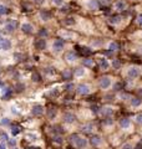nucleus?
I'll return each mask as SVG.
<instances>
[{
  "label": "nucleus",
  "instance_id": "b1692460",
  "mask_svg": "<svg viewBox=\"0 0 142 149\" xmlns=\"http://www.w3.org/2000/svg\"><path fill=\"white\" fill-rule=\"evenodd\" d=\"M34 46H35V49H36V50H39V51L45 50V49H46V46H47L46 39H41V37H39L37 40H35Z\"/></svg>",
  "mask_w": 142,
  "mask_h": 149
},
{
  "label": "nucleus",
  "instance_id": "4d7b16f0",
  "mask_svg": "<svg viewBox=\"0 0 142 149\" xmlns=\"http://www.w3.org/2000/svg\"><path fill=\"white\" fill-rule=\"evenodd\" d=\"M141 70H142V67H141Z\"/></svg>",
  "mask_w": 142,
  "mask_h": 149
},
{
  "label": "nucleus",
  "instance_id": "6ab92c4d",
  "mask_svg": "<svg viewBox=\"0 0 142 149\" xmlns=\"http://www.w3.org/2000/svg\"><path fill=\"white\" fill-rule=\"evenodd\" d=\"M30 112H31L32 117H41V116L45 113V108H44V106H41V104H34Z\"/></svg>",
  "mask_w": 142,
  "mask_h": 149
},
{
  "label": "nucleus",
  "instance_id": "393cba45",
  "mask_svg": "<svg viewBox=\"0 0 142 149\" xmlns=\"http://www.w3.org/2000/svg\"><path fill=\"white\" fill-rule=\"evenodd\" d=\"M74 77V73H72V70H69V68H65L63 70V72H61V78H63L64 81H71Z\"/></svg>",
  "mask_w": 142,
  "mask_h": 149
},
{
  "label": "nucleus",
  "instance_id": "13d9d810",
  "mask_svg": "<svg viewBox=\"0 0 142 149\" xmlns=\"http://www.w3.org/2000/svg\"><path fill=\"white\" fill-rule=\"evenodd\" d=\"M76 1H77V0H76Z\"/></svg>",
  "mask_w": 142,
  "mask_h": 149
},
{
  "label": "nucleus",
  "instance_id": "6e6d98bb",
  "mask_svg": "<svg viewBox=\"0 0 142 149\" xmlns=\"http://www.w3.org/2000/svg\"><path fill=\"white\" fill-rule=\"evenodd\" d=\"M141 40H142V30H141Z\"/></svg>",
  "mask_w": 142,
  "mask_h": 149
},
{
  "label": "nucleus",
  "instance_id": "0eeeda50",
  "mask_svg": "<svg viewBox=\"0 0 142 149\" xmlns=\"http://www.w3.org/2000/svg\"><path fill=\"white\" fill-rule=\"evenodd\" d=\"M75 92H76V95L80 96V97H87V96H90V95H92L93 88H92V86L90 85V83L80 82L79 85H76Z\"/></svg>",
  "mask_w": 142,
  "mask_h": 149
},
{
  "label": "nucleus",
  "instance_id": "412c9836",
  "mask_svg": "<svg viewBox=\"0 0 142 149\" xmlns=\"http://www.w3.org/2000/svg\"><path fill=\"white\" fill-rule=\"evenodd\" d=\"M39 17L41 21L44 22H47L51 20V17H53V14H51L50 10H47V9H41V10H39Z\"/></svg>",
  "mask_w": 142,
  "mask_h": 149
},
{
  "label": "nucleus",
  "instance_id": "a18cd8bd",
  "mask_svg": "<svg viewBox=\"0 0 142 149\" xmlns=\"http://www.w3.org/2000/svg\"><path fill=\"white\" fill-rule=\"evenodd\" d=\"M24 90H25V85H22V83H18V85L15 86V91L16 92H22Z\"/></svg>",
  "mask_w": 142,
  "mask_h": 149
},
{
  "label": "nucleus",
  "instance_id": "8fccbe9b",
  "mask_svg": "<svg viewBox=\"0 0 142 149\" xmlns=\"http://www.w3.org/2000/svg\"><path fill=\"white\" fill-rule=\"evenodd\" d=\"M137 93H138V97H141V98H142V87H138V88H137Z\"/></svg>",
  "mask_w": 142,
  "mask_h": 149
},
{
  "label": "nucleus",
  "instance_id": "5fc2aeb1",
  "mask_svg": "<svg viewBox=\"0 0 142 149\" xmlns=\"http://www.w3.org/2000/svg\"><path fill=\"white\" fill-rule=\"evenodd\" d=\"M4 87H5V85H4V82L0 81V88H4Z\"/></svg>",
  "mask_w": 142,
  "mask_h": 149
},
{
  "label": "nucleus",
  "instance_id": "7ed1b4c3",
  "mask_svg": "<svg viewBox=\"0 0 142 149\" xmlns=\"http://www.w3.org/2000/svg\"><path fill=\"white\" fill-rule=\"evenodd\" d=\"M70 143L71 146L76 149H84L89 146V139L86 137H84L82 134H79V133H74L70 136Z\"/></svg>",
  "mask_w": 142,
  "mask_h": 149
},
{
  "label": "nucleus",
  "instance_id": "49530a36",
  "mask_svg": "<svg viewBox=\"0 0 142 149\" xmlns=\"http://www.w3.org/2000/svg\"><path fill=\"white\" fill-rule=\"evenodd\" d=\"M121 149H134V146H132L131 143H129V142H127V143H125L124 146L121 147Z\"/></svg>",
  "mask_w": 142,
  "mask_h": 149
},
{
  "label": "nucleus",
  "instance_id": "f8f14e48",
  "mask_svg": "<svg viewBox=\"0 0 142 149\" xmlns=\"http://www.w3.org/2000/svg\"><path fill=\"white\" fill-rule=\"evenodd\" d=\"M124 20H125V17L122 14H115V15H112L107 19V24L113 27H117L118 25H121L124 22Z\"/></svg>",
  "mask_w": 142,
  "mask_h": 149
},
{
  "label": "nucleus",
  "instance_id": "58836bf2",
  "mask_svg": "<svg viewBox=\"0 0 142 149\" xmlns=\"http://www.w3.org/2000/svg\"><path fill=\"white\" fill-rule=\"evenodd\" d=\"M111 66H112V68H120V66H121L120 60H118V58H113L111 61Z\"/></svg>",
  "mask_w": 142,
  "mask_h": 149
},
{
  "label": "nucleus",
  "instance_id": "de8ad7c7",
  "mask_svg": "<svg viewBox=\"0 0 142 149\" xmlns=\"http://www.w3.org/2000/svg\"><path fill=\"white\" fill-rule=\"evenodd\" d=\"M8 144H9V147H15L16 146V141H15V139H9Z\"/></svg>",
  "mask_w": 142,
  "mask_h": 149
},
{
  "label": "nucleus",
  "instance_id": "4c0bfd02",
  "mask_svg": "<svg viewBox=\"0 0 142 149\" xmlns=\"http://www.w3.org/2000/svg\"><path fill=\"white\" fill-rule=\"evenodd\" d=\"M20 132H21L20 127H18V125H11V134L13 136H18Z\"/></svg>",
  "mask_w": 142,
  "mask_h": 149
},
{
  "label": "nucleus",
  "instance_id": "4468645a",
  "mask_svg": "<svg viewBox=\"0 0 142 149\" xmlns=\"http://www.w3.org/2000/svg\"><path fill=\"white\" fill-rule=\"evenodd\" d=\"M72 73H74V77L75 78H84L85 76H87L89 73V68L85 67V66H76L72 70Z\"/></svg>",
  "mask_w": 142,
  "mask_h": 149
},
{
  "label": "nucleus",
  "instance_id": "f704fd0d",
  "mask_svg": "<svg viewBox=\"0 0 142 149\" xmlns=\"http://www.w3.org/2000/svg\"><path fill=\"white\" fill-rule=\"evenodd\" d=\"M8 14H10V9H9L6 5L0 3V16H5Z\"/></svg>",
  "mask_w": 142,
  "mask_h": 149
},
{
  "label": "nucleus",
  "instance_id": "20e7f679",
  "mask_svg": "<svg viewBox=\"0 0 142 149\" xmlns=\"http://www.w3.org/2000/svg\"><path fill=\"white\" fill-rule=\"evenodd\" d=\"M113 82H115V80H113L112 76H110V74H102V76L98 77V80H97V86L101 91L107 92V91L112 90Z\"/></svg>",
  "mask_w": 142,
  "mask_h": 149
},
{
  "label": "nucleus",
  "instance_id": "7c9ffc66",
  "mask_svg": "<svg viewBox=\"0 0 142 149\" xmlns=\"http://www.w3.org/2000/svg\"><path fill=\"white\" fill-rule=\"evenodd\" d=\"M76 17L75 16H66L65 19H64V24L66 25V26H74L75 24H76Z\"/></svg>",
  "mask_w": 142,
  "mask_h": 149
},
{
  "label": "nucleus",
  "instance_id": "603ef678",
  "mask_svg": "<svg viewBox=\"0 0 142 149\" xmlns=\"http://www.w3.org/2000/svg\"><path fill=\"white\" fill-rule=\"evenodd\" d=\"M134 149H142V143L137 144V147H134Z\"/></svg>",
  "mask_w": 142,
  "mask_h": 149
},
{
  "label": "nucleus",
  "instance_id": "37998d69",
  "mask_svg": "<svg viewBox=\"0 0 142 149\" xmlns=\"http://www.w3.org/2000/svg\"><path fill=\"white\" fill-rule=\"evenodd\" d=\"M31 78H32V81H34V82H40V80H41L39 72H34V73H32Z\"/></svg>",
  "mask_w": 142,
  "mask_h": 149
},
{
  "label": "nucleus",
  "instance_id": "f3484780",
  "mask_svg": "<svg viewBox=\"0 0 142 149\" xmlns=\"http://www.w3.org/2000/svg\"><path fill=\"white\" fill-rule=\"evenodd\" d=\"M20 30H21V32H24L25 35H32V34H34V31H35L34 25H32L31 22H29V21L22 22V24L20 25Z\"/></svg>",
  "mask_w": 142,
  "mask_h": 149
},
{
  "label": "nucleus",
  "instance_id": "6e6552de",
  "mask_svg": "<svg viewBox=\"0 0 142 149\" xmlns=\"http://www.w3.org/2000/svg\"><path fill=\"white\" fill-rule=\"evenodd\" d=\"M65 47H66V41L63 40L61 37H58V39L53 40V42H51V51L55 55L63 54L65 51Z\"/></svg>",
  "mask_w": 142,
  "mask_h": 149
},
{
  "label": "nucleus",
  "instance_id": "1a4fd4ad",
  "mask_svg": "<svg viewBox=\"0 0 142 149\" xmlns=\"http://www.w3.org/2000/svg\"><path fill=\"white\" fill-rule=\"evenodd\" d=\"M115 113H116V107L112 106V104H105L103 107H101V108L98 109V114H100L102 118L113 117Z\"/></svg>",
  "mask_w": 142,
  "mask_h": 149
},
{
  "label": "nucleus",
  "instance_id": "2eb2a0df",
  "mask_svg": "<svg viewBox=\"0 0 142 149\" xmlns=\"http://www.w3.org/2000/svg\"><path fill=\"white\" fill-rule=\"evenodd\" d=\"M129 106L132 109H138L142 107V98L138 96H132L129 100Z\"/></svg>",
  "mask_w": 142,
  "mask_h": 149
},
{
  "label": "nucleus",
  "instance_id": "e433bc0d",
  "mask_svg": "<svg viewBox=\"0 0 142 149\" xmlns=\"http://www.w3.org/2000/svg\"><path fill=\"white\" fill-rule=\"evenodd\" d=\"M98 3H100V5L102 8H107V6H111V4L113 0H97Z\"/></svg>",
  "mask_w": 142,
  "mask_h": 149
},
{
  "label": "nucleus",
  "instance_id": "bb28decb",
  "mask_svg": "<svg viewBox=\"0 0 142 149\" xmlns=\"http://www.w3.org/2000/svg\"><path fill=\"white\" fill-rule=\"evenodd\" d=\"M113 125H115V120H113L112 117L102 118V127H103V128L110 129V128H113Z\"/></svg>",
  "mask_w": 142,
  "mask_h": 149
},
{
  "label": "nucleus",
  "instance_id": "a878e982",
  "mask_svg": "<svg viewBox=\"0 0 142 149\" xmlns=\"http://www.w3.org/2000/svg\"><path fill=\"white\" fill-rule=\"evenodd\" d=\"M11 47V42L10 40L6 39V37H0V49L4 51H8Z\"/></svg>",
  "mask_w": 142,
  "mask_h": 149
},
{
  "label": "nucleus",
  "instance_id": "c03bdc74",
  "mask_svg": "<svg viewBox=\"0 0 142 149\" xmlns=\"http://www.w3.org/2000/svg\"><path fill=\"white\" fill-rule=\"evenodd\" d=\"M44 72L46 74H55V68L54 67H45Z\"/></svg>",
  "mask_w": 142,
  "mask_h": 149
},
{
  "label": "nucleus",
  "instance_id": "423d86ee",
  "mask_svg": "<svg viewBox=\"0 0 142 149\" xmlns=\"http://www.w3.org/2000/svg\"><path fill=\"white\" fill-rule=\"evenodd\" d=\"M95 62L97 63L98 68H100L102 72H107L108 70L112 67L111 66V61L107 58L106 55H101V54L96 55V56H95Z\"/></svg>",
  "mask_w": 142,
  "mask_h": 149
},
{
  "label": "nucleus",
  "instance_id": "4be33fe9",
  "mask_svg": "<svg viewBox=\"0 0 142 149\" xmlns=\"http://www.w3.org/2000/svg\"><path fill=\"white\" fill-rule=\"evenodd\" d=\"M95 129H96V125H95L92 122H86L81 125V132L85 134H91L95 132Z\"/></svg>",
  "mask_w": 142,
  "mask_h": 149
},
{
  "label": "nucleus",
  "instance_id": "c9c22d12",
  "mask_svg": "<svg viewBox=\"0 0 142 149\" xmlns=\"http://www.w3.org/2000/svg\"><path fill=\"white\" fill-rule=\"evenodd\" d=\"M37 35H39V37H41V39H46V37L49 36V30L45 29V27H42V29H40L37 31Z\"/></svg>",
  "mask_w": 142,
  "mask_h": 149
},
{
  "label": "nucleus",
  "instance_id": "09e8293b",
  "mask_svg": "<svg viewBox=\"0 0 142 149\" xmlns=\"http://www.w3.org/2000/svg\"><path fill=\"white\" fill-rule=\"evenodd\" d=\"M30 1H31V3H34V4H39V5H41V4L44 3L45 0H30Z\"/></svg>",
  "mask_w": 142,
  "mask_h": 149
},
{
  "label": "nucleus",
  "instance_id": "c85d7f7f",
  "mask_svg": "<svg viewBox=\"0 0 142 149\" xmlns=\"http://www.w3.org/2000/svg\"><path fill=\"white\" fill-rule=\"evenodd\" d=\"M81 65L87 68H92L95 66V58H90V57L84 58V60H81Z\"/></svg>",
  "mask_w": 142,
  "mask_h": 149
},
{
  "label": "nucleus",
  "instance_id": "79ce46f5",
  "mask_svg": "<svg viewBox=\"0 0 142 149\" xmlns=\"http://www.w3.org/2000/svg\"><path fill=\"white\" fill-rule=\"evenodd\" d=\"M0 139H1V142H8L10 138H9V136L4 130H0Z\"/></svg>",
  "mask_w": 142,
  "mask_h": 149
},
{
  "label": "nucleus",
  "instance_id": "ddd939ff",
  "mask_svg": "<svg viewBox=\"0 0 142 149\" xmlns=\"http://www.w3.org/2000/svg\"><path fill=\"white\" fill-rule=\"evenodd\" d=\"M63 122L65 124H74L77 122V116L71 111H66L63 114Z\"/></svg>",
  "mask_w": 142,
  "mask_h": 149
},
{
  "label": "nucleus",
  "instance_id": "9d476101",
  "mask_svg": "<svg viewBox=\"0 0 142 149\" xmlns=\"http://www.w3.org/2000/svg\"><path fill=\"white\" fill-rule=\"evenodd\" d=\"M64 58H65V61L67 62L69 65H74V63H77L79 62V55L77 52L75 50H67L65 52L64 55Z\"/></svg>",
  "mask_w": 142,
  "mask_h": 149
},
{
  "label": "nucleus",
  "instance_id": "473e14b6",
  "mask_svg": "<svg viewBox=\"0 0 142 149\" xmlns=\"http://www.w3.org/2000/svg\"><path fill=\"white\" fill-rule=\"evenodd\" d=\"M75 88H76V85H75L74 82H71V81H67L65 83V86H64V90L66 92H74Z\"/></svg>",
  "mask_w": 142,
  "mask_h": 149
},
{
  "label": "nucleus",
  "instance_id": "2f4dec72",
  "mask_svg": "<svg viewBox=\"0 0 142 149\" xmlns=\"http://www.w3.org/2000/svg\"><path fill=\"white\" fill-rule=\"evenodd\" d=\"M66 1H67V0H51V4L58 9H63L66 5Z\"/></svg>",
  "mask_w": 142,
  "mask_h": 149
},
{
  "label": "nucleus",
  "instance_id": "9b49d317",
  "mask_svg": "<svg viewBox=\"0 0 142 149\" xmlns=\"http://www.w3.org/2000/svg\"><path fill=\"white\" fill-rule=\"evenodd\" d=\"M118 127H120L121 130H125V132H127V130H131L132 127H134V122H132V119L129 118V117H122L118 119Z\"/></svg>",
  "mask_w": 142,
  "mask_h": 149
},
{
  "label": "nucleus",
  "instance_id": "72a5a7b5",
  "mask_svg": "<svg viewBox=\"0 0 142 149\" xmlns=\"http://www.w3.org/2000/svg\"><path fill=\"white\" fill-rule=\"evenodd\" d=\"M132 119H134V120H132L134 123H136L137 125H141V127H142V112H138V113H136Z\"/></svg>",
  "mask_w": 142,
  "mask_h": 149
},
{
  "label": "nucleus",
  "instance_id": "ea45409f",
  "mask_svg": "<svg viewBox=\"0 0 142 149\" xmlns=\"http://www.w3.org/2000/svg\"><path fill=\"white\" fill-rule=\"evenodd\" d=\"M135 24L142 29V14H138V15L136 16V19H135Z\"/></svg>",
  "mask_w": 142,
  "mask_h": 149
},
{
  "label": "nucleus",
  "instance_id": "f257e3e1",
  "mask_svg": "<svg viewBox=\"0 0 142 149\" xmlns=\"http://www.w3.org/2000/svg\"><path fill=\"white\" fill-rule=\"evenodd\" d=\"M142 74V70L137 65H129L125 68H122V76H124L125 81L134 82L136 80H138Z\"/></svg>",
  "mask_w": 142,
  "mask_h": 149
},
{
  "label": "nucleus",
  "instance_id": "39448f33",
  "mask_svg": "<svg viewBox=\"0 0 142 149\" xmlns=\"http://www.w3.org/2000/svg\"><path fill=\"white\" fill-rule=\"evenodd\" d=\"M130 1L129 0H113L111 4V9L116 14H124L129 10Z\"/></svg>",
  "mask_w": 142,
  "mask_h": 149
},
{
  "label": "nucleus",
  "instance_id": "3c124183",
  "mask_svg": "<svg viewBox=\"0 0 142 149\" xmlns=\"http://www.w3.org/2000/svg\"><path fill=\"white\" fill-rule=\"evenodd\" d=\"M0 149H6V146H5V143L4 142L0 143Z\"/></svg>",
  "mask_w": 142,
  "mask_h": 149
},
{
  "label": "nucleus",
  "instance_id": "aec40b11",
  "mask_svg": "<svg viewBox=\"0 0 142 149\" xmlns=\"http://www.w3.org/2000/svg\"><path fill=\"white\" fill-rule=\"evenodd\" d=\"M59 35L60 37L63 40H74L75 37H77V34L76 32H74V31H70V30H63V31H60L59 32Z\"/></svg>",
  "mask_w": 142,
  "mask_h": 149
},
{
  "label": "nucleus",
  "instance_id": "5701e85b",
  "mask_svg": "<svg viewBox=\"0 0 142 149\" xmlns=\"http://www.w3.org/2000/svg\"><path fill=\"white\" fill-rule=\"evenodd\" d=\"M90 144L95 148L101 147L103 144V138L101 136H98V134H95V136H92L91 138H90Z\"/></svg>",
  "mask_w": 142,
  "mask_h": 149
},
{
  "label": "nucleus",
  "instance_id": "dca6fc26",
  "mask_svg": "<svg viewBox=\"0 0 142 149\" xmlns=\"http://www.w3.org/2000/svg\"><path fill=\"white\" fill-rule=\"evenodd\" d=\"M105 47H106V52L107 54H116L118 50H120V45H118L117 41H108V42L105 45Z\"/></svg>",
  "mask_w": 142,
  "mask_h": 149
},
{
  "label": "nucleus",
  "instance_id": "a19ab883",
  "mask_svg": "<svg viewBox=\"0 0 142 149\" xmlns=\"http://www.w3.org/2000/svg\"><path fill=\"white\" fill-rule=\"evenodd\" d=\"M0 124L3 125V127H9V125H11V122H10V119L9 118H3L1 120H0Z\"/></svg>",
  "mask_w": 142,
  "mask_h": 149
},
{
  "label": "nucleus",
  "instance_id": "a211bd4d",
  "mask_svg": "<svg viewBox=\"0 0 142 149\" xmlns=\"http://www.w3.org/2000/svg\"><path fill=\"white\" fill-rule=\"evenodd\" d=\"M18 29V21L16 20H8L6 24L4 25V30H5V32H8V34H11V32H14Z\"/></svg>",
  "mask_w": 142,
  "mask_h": 149
},
{
  "label": "nucleus",
  "instance_id": "864d4df0",
  "mask_svg": "<svg viewBox=\"0 0 142 149\" xmlns=\"http://www.w3.org/2000/svg\"><path fill=\"white\" fill-rule=\"evenodd\" d=\"M130 3H142V0H129Z\"/></svg>",
  "mask_w": 142,
  "mask_h": 149
},
{
  "label": "nucleus",
  "instance_id": "f03ea898",
  "mask_svg": "<svg viewBox=\"0 0 142 149\" xmlns=\"http://www.w3.org/2000/svg\"><path fill=\"white\" fill-rule=\"evenodd\" d=\"M77 3L81 5L84 10H86L91 14L100 13L102 9V6L100 5V3H98L97 0H77Z\"/></svg>",
  "mask_w": 142,
  "mask_h": 149
},
{
  "label": "nucleus",
  "instance_id": "c756f323",
  "mask_svg": "<svg viewBox=\"0 0 142 149\" xmlns=\"http://www.w3.org/2000/svg\"><path fill=\"white\" fill-rule=\"evenodd\" d=\"M13 90H11V88H8V87H4L3 88V97H1V98L4 100V101H6V100H9V98H10V97L13 96Z\"/></svg>",
  "mask_w": 142,
  "mask_h": 149
},
{
  "label": "nucleus",
  "instance_id": "cd10ccee",
  "mask_svg": "<svg viewBox=\"0 0 142 149\" xmlns=\"http://www.w3.org/2000/svg\"><path fill=\"white\" fill-rule=\"evenodd\" d=\"M46 112V116L47 118L53 120L54 118H56V116H58V109H56V107H49L47 109H45Z\"/></svg>",
  "mask_w": 142,
  "mask_h": 149
}]
</instances>
